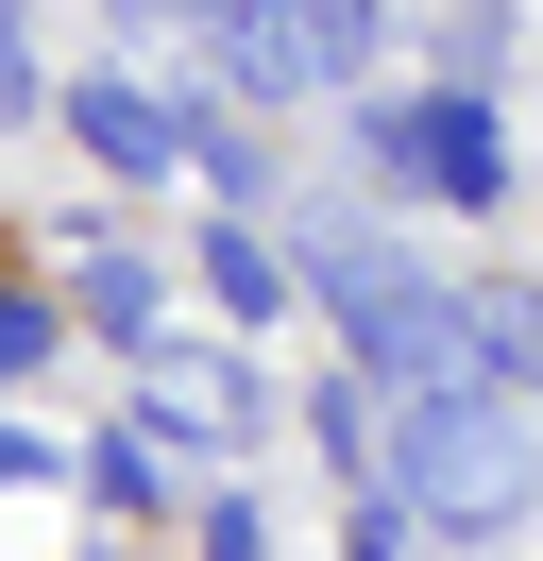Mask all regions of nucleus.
Listing matches in <instances>:
<instances>
[{
	"instance_id": "1",
	"label": "nucleus",
	"mask_w": 543,
	"mask_h": 561,
	"mask_svg": "<svg viewBox=\"0 0 543 561\" xmlns=\"http://www.w3.org/2000/svg\"><path fill=\"white\" fill-rule=\"evenodd\" d=\"M373 493H391L407 527L493 545V527L543 511V409H527V391H407V425H391V459H373Z\"/></svg>"
},
{
	"instance_id": "2",
	"label": "nucleus",
	"mask_w": 543,
	"mask_h": 561,
	"mask_svg": "<svg viewBox=\"0 0 543 561\" xmlns=\"http://www.w3.org/2000/svg\"><path fill=\"white\" fill-rule=\"evenodd\" d=\"M305 273H323V307H339V341H357L373 391H493V375H475V289L407 273L373 221H323V239H305Z\"/></svg>"
},
{
	"instance_id": "3",
	"label": "nucleus",
	"mask_w": 543,
	"mask_h": 561,
	"mask_svg": "<svg viewBox=\"0 0 543 561\" xmlns=\"http://www.w3.org/2000/svg\"><path fill=\"white\" fill-rule=\"evenodd\" d=\"M357 153L407 187V205H459V221L509 205V119H493V85H407V103H357Z\"/></svg>"
},
{
	"instance_id": "4",
	"label": "nucleus",
	"mask_w": 543,
	"mask_h": 561,
	"mask_svg": "<svg viewBox=\"0 0 543 561\" xmlns=\"http://www.w3.org/2000/svg\"><path fill=\"white\" fill-rule=\"evenodd\" d=\"M136 409H153L170 425V443H204V459H238V443H255V357H238V341H136Z\"/></svg>"
},
{
	"instance_id": "5",
	"label": "nucleus",
	"mask_w": 543,
	"mask_h": 561,
	"mask_svg": "<svg viewBox=\"0 0 543 561\" xmlns=\"http://www.w3.org/2000/svg\"><path fill=\"white\" fill-rule=\"evenodd\" d=\"M68 137H85V171H119V187L187 171V103H153V85H68Z\"/></svg>"
},
{
	"instance_id": "6",
	"label": "nucleus",
	"mask_w": 543,
	"mask_h": 561,
	"mask_svg": "<svg viewBox=\"0 0 543 561\" xmlns=\"http://www.w3.org/2000/svg\"><path fill=\"white\" fill-rule=\"evenodd\" d=\"M204 307L221 323H289V239L272 221H204Z\"/></svg>"
},
{
	"instance_id": "7",
	"label": "nucleus",
	"mask_w": 543,
	"mask_h": 561,
	"mask_svg": "<svg viewBox=\"0 0 543 561\" xmlns=\"http://www.w3.org/2000/svg\"><path fill=\"white\" fill-rule=\"evenodd\" d=\"M68 289H85V307H68V323H85V341H170V273H153V255H85V273H68Z\"/></svg>"
},
{
	"instance_id": "8",
	"label": "nucleus",
	"mask_w": 543,
	"mask_h": 561,
	"mask_svg": "<svg viewBox=\"0 0 543 561\" xmlns=\"http://www.w3.org/2000/svg\"><path fill=\"white\" fill-rule=\"evenodd\" d=\"M289 18H305V85H373V51H391L407 0H289Z\"/></svg>"
},
{
	"instance_id": "9",
	"label": "nucleus",
	"mask_w": 543,
	"mask_h": 561,
	"mask_svg": "<svg viewBox=\"0 0 543 561\" xmlns=\"http://www.w3.org/2000/svg\"><path fill=\"white\" fill-rule=\"evenodd\" d=\"M221 85H238V103H305V18H289V0L221 35Z\"/></svg>"
},
{
	"instance_id": "10",
	"label": "nucleus",
	"mask_w": 543,
	"mask_h": 561,
	"mask_svg": "<svg viewBox=\"0 0 543 561\" xmlns=\"http://www.w3.org/2000/svg\"><path fill=\"white\" fill-rule=\"evenodd\" d=\"M475 375H493V391H543V289H475Z\"/></svg>"
},
{
	"instance_id": "11",
	"label": "nucleus",
	"mask_w": 543,
	"mask_h": 561,
	"mask_svg": "<svg viewBox=\"0 0 543 561\" xmlns=\"http://www.w3.org/2000/svg\"><path fill=\"white\" fill-rule=\"evenodd\" d=\"M187 171H204V187H221V221H255V205H272V153H255V137H238V119H221V103H187Z\"/></svg>"
},
{
	"instance_id": "12",
	"label": "nucleus",
	"mask_w": 543,
	"mask_h": 561,
	"mask_svg": "<svg viewBox=\"0 0 543 561\" xmlns=\"http://www.w3.org/2000/svg\"><path fill=\"white\" fill-rule=\"evenodd\" d=\"M305 425H323V459L373 493V459H391V409H373V375H323V409H305Z\"/></svg>"
},
{
	"instance_id": "13",
	"label": "nucleus",
	"mask_w": 543,
	"mask_h": 561,
	"mask_svg": "<svg viewBox=\"0 0 543 561\" xmlns=\"http://www.w3.org/2000/svg\"><path fill=\"white\" fill-rule=\"evenodd\" d=\"M85 493H102V511H170V443H136V425L85 443Z\"/></svg>"
},
{
	"instance_id": "14",
	"label": "nucleus",
	"mask_w": 543,
	"mask_h": 561,
	"mask_svg": "<svg viewBox=\"0 0 543 561\" xmlns=\"http://www.w3.org/2000/svg\"><path fill=\"white\" fill-rule=\"evenodd\" d=\"M425 18H441V85H475V69L509 51V18H527V0H425Z\"/></svg>"
},
{
	"instance_id": "15",
	"label": "nucleus",
	"mask_w": 543,
	"mask_h": 561,
	"mask_svg": "<svg viewBox=\"0 0 543 561\" xmlns=\"http://www.w3.org/2000/svg\"><path fill=\"white\" fill-rule=\"evenodd\" d=\"M51 103V69H34V0H0V119Z\"/></svg>"
},
{
	"instance_id": "16",
	"label": "nucleus",
	"mask_w": 543,
	"mask_h": 561,
	"mask_svg": "<svg viewBox=\"0 0 543 561\" xmlns=\"http://www.w3.org/2000/svg\"><path fill=\"white\" fill-rule=\"evenodd\" d=\"M204 561H272V527H255V511L221 493V511H204Z\"/></svg>"
},
{
	"instance_id": "17",
	"label": "nucleus",
	"mask_w": 543,
	"mask_h": 561,
	"mask_svg": "<svg viewBox=\"0 0 543 561\" xmlns=\"http://www.w3.org/2000/svg\"><path fill=\"white\" fill-rule=\"evenodd\" d=\"M119 18V51H153V35H187V0H102Z\"/></svg>"
},
{
	"instance_id": "18",
	"label": "nucleus",
	"mask_w": 543,
	"mask_h": 561,
	"mask_svg": "<svg viewBox=\"0 0 543 561\" xmlns=\"http://www.w3.org/2000/svg\"><path fill=\"white\" fill-rule=\"evenodd\" d=\"M357 561H407V511H391V493L357 511Z\"/></svg>"
},
{
	"instance_id": "19",
	"label": "nucleus",
	"mask_w": 543,
	"mask_h": 561,
	"mask_svg": "<svg viewBox=\"0 0 543 561\" xmlns=\"http://www.w3.org/2000/svg\"><path fill=\"white\" fill-rule=\"evenodd\" d=\"M187 18H204V35H238V18H272V0H187Z\"/></svg>"
}]
</instances>
